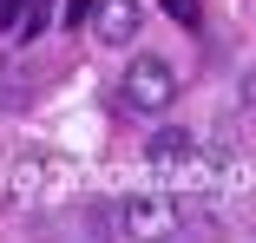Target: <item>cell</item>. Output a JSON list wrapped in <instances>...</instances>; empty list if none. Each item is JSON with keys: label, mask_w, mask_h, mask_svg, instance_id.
<instances>
[{"label": "cell", "mask_w": 256, "mask_h": 243, "mask_svg": "<svg viewBox=\"0 0 256 243\" xmlns=\"http://www.w3.org/2000/svg\"><path fill=\"white\" fill-rule=\"evenodd\" d=\"M118 99H125V112H144V118H158V112H171V99H178V72H171L158 53H138V60L125 66V86H118Z\"/></svg>", "instance_id": "1"}, {"label": "cell", "mask_w": 256, "mask_h": 243, "mask_svg": "<svg viewBox=\"0 0 256 243\" xmlns=\"http://www.w3.org/2000/svg\"><path fill=\"white\" fill-rule=\"evenodd\" d=\"M118 230L132 243H164V236L184 230V204L178 198H125L118 204Z\"/></svg>", "instance_id": "2"}, {"label": "cell", "mask_w": 256, "mask_h": 243, "mask_svg": "<svg viewBox=\"0 0 256 243\" xmlns=\"http://www.w3.org/2000/svg\"><path fill=\"white\" fill-rule=\"evenodd\" d=\"M138 26H144L138 0H92V40L98 46H125V40H138Z\"/></svg>", "instance_id": "3"}, {"label": "cell", "mask_w": 256, "mask_h": 243, "mask_svg": "<svg viewBox=\"0 0 256 243\" xmlns=\"http://www.w3.org/2000/svg\"><path fill=\"white\" fill-rule=\"evenodd\" d=\"M151 158H158V164L190 158V132H158V138H151Z\"/></svg>", "instance_id": "4"}, {"label": "cell", "mask_w": 256, "mask_h": 243, "mask_svg": "<svg viewBox=\"0 0 256 243\" xmlns=\"http://www.w3.org/2000/svg\"><path fill=\"white\" fill-rule=\"evenodd\" d=\"M164 7H171V14H184V20H197V7H190V0H164Z\"/></svg>", "instance_id": "5"}, {"label": "cell", "mask_w": 256, "mask_h": 243, "mask_svg": "<svg viewBox=\"0 0 256 243\" xmlns=\"http://www.w3.org/2000/svg\"><path fill=\"white\" fill-rule=\"evenodd\" d=\"M14 14H20V0H0V26H7V20H14Z\"/></svg>", "instance_id": "6"}, {"label": "cell", "mask_w": 256, "mask_h": 243, "mask_svg": "<svg viewBox=\"0 0 256 243\" xmlns=\"http://www.w3.org/2000/svg\"><path fill=\"white\" fill-rule=\"evenodd\" d=\"M243 92H250V112H256V79H250V86H243Z\"/></svg>", "instance_id": "7"}]
</instances>
